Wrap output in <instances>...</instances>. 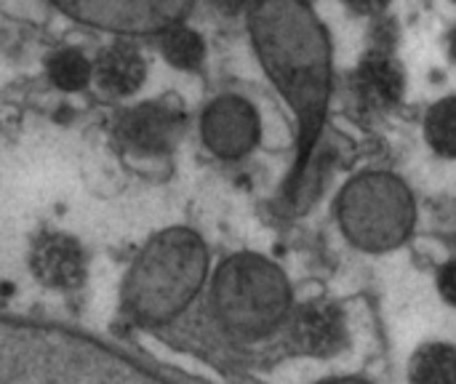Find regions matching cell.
I'll return each mask as SVG.
<instances>
[{"label":"cell","mask_w":456,"mask_h":384,"mask_svg":"<svg viewBox=\"0 0 456 384\" xmlns=\"http://www.w3.org/2000/svg\"><path fill=\"white\" fill-rule=\"evenodd\" d=\"M94 69H96V83L110 96L134 94L147 78L144 56L128 43H115V45L104 48L99 53Z\"/></svg>","instance_id":"7c38bea8"},{"label":"cell","mask_w":456,"mask_h":384,"mask_svg":"<svg viewBox=\"0 0 456 384\" xmlns=\"http://www.w3.org/2000/svg\"><path fill=\"white\" fill-rule=\"evenodd\" d=\"M67 16L128 35H150V32H168L182 27V19L190 13L187 3L171 0H77L59 5Z\"/></svg>","instance_id":"8992f818"},{"label":"cell","mask_w":456,"mask_h":384,"mask_svg":"<svg viewBox=\"0 0 456 384\" xmlns=\"http://www.w3.org/2000/svg\"><path fill=\"white\" fill-rule=\"evenodd\" d=\"M446 51H449L452 61L456 64V24L449 29V35H446Z\"/></svg>","instance_id":"ac0fdd59"},{"label":"cell","mask_w":456,"mask_h":384,"mask_svg":"<svg viewBox=\"0 0 456 384\" xmlns=\"http://www.w3.org/2000/svg\"><path fill=\"white\" fill-rule=\"evenodd\" d=\"M32 270L45 286L77 289L86 281V257L72 238L48 235L32 254Z\"/></svg>","instance_id":"8fae6325"},{"label":"cell","mask_w":456,"mask_h":384,"mask_svg":"<svg viewBox=\"0 0 456 384\" xmlns=\"http://www.w3.org/2000/svg\"><path fill=\"white\" fill-rule=\"evenodd\" d=\"M323 384H371L366 382V380H353V377H347V380H329V382Z\"/></svg>","instance_id":"d6986e66"},{"label":"cell","mask_w":456,"mask_h":384,"mask_svg":"<svg viewBox=\"0 0 456 384\" xmlns=\"http://www.w3.org/2000/svg\"><path fill=\"white\" fill-rule=\"evenodd\" d=\"M337 217L353 246L382 254L406 243L417 225V203L395 174L363 171L342 187Z\"/></svg>","instance_id":"5b68a950"},{"label":"cell","mask_w":456,"mask_h":384,"mask_svg":"<svg viewBox=\"0 0 456 384\" xmlns=\"http://www.w3.org/2000/svg\"><path fill=\"white\" fill-rule=\"evenodd\" d=\"M403 91H406L403 67L382 48L369 51L358 61L355 72L350 75V94L361 115L377 118L393 110L403 99Z\"/></svg>","instance_id":"30bf717a"},{"label":"cell","mask_w":456,"mask_h":384,"mask_svg":"<svg viewBox=\"0 0 456 384\" xmlns=\"http://www.w3.org/2000/svg\"><path fill=\"white\" fill-rule=\"evenodd\" d=\"M425 136L441 158L456 160V96H446L428 110Z\"/></svg>","instance_id":"5bb4252c"},{"label":"cell","mask_w":456,"mask_h":384,"mask_svg":"<svg viewBox=\"0 0 456 384\" xmlns=\"http://www.w3.org/2000/svg\"><path fill=\"white\" fill-rule=\"evenodd\" d=\"M289 345L299 355L313 358H331L347 347V318L345 313L326 299H313L299 305L289 321Z\"/></svg>","instance_id":"ba28073f"},{"label":"cell","mask_w":456,"mask_h":384,"mask_svg":"<svg viewBox=\"0 0 456 384\" xmlns=\"http://www.w3.org/2000/svg\"><path fill=\"white\" fill-rule=\"evenodd\" d=\"M200 134L214 155L224 160H238L248 155L259 142V112L243 96L224 94L206 107L200 118Z\"/></svg>","instance_id":"52a82bcc"},{"label":"cell","mask_w":456,"mask_h":384,"mask_svg":"<svg viewBox=\"0 0 456 384\" xmlns=\"http://www.w3.org/2000/svg\"><path fill=\"white\" fill-rule=\"evenodd\" d=\"M163 53L171 64H176L182 69H192L203 61L206 45L198 32H192L187 27H174L163 35Z\"/></svg>","instance_id":"2e32d148"},{"label":"cell","mask_w":456,"mask_h":384,"mask_svg":"<svg viewBox=\"0 0 456 384\" xmlns=\"http://www.w3.org/2000/svg\"><path fill=\"white\" fill-rule=\"evenodd\" d=\"M51 80L64 91H80L91 80V61L77 48H61L48 61Z\"/></svg>","instance_id":"9a60e30c"},{"label":"cell","mask_w":456,"mask_h":384,"mask_svg":"<svg viewBox=\"0 0 456 384\" xmlns=\"http://www.w3.org/2000/svg\"><path fill=\"white\" fill-rule=\"evenodd\" d=\"M411 384H456V347L446 342L422 345L409 364Z\"/></svg>","instance_id":"4fadbf2b"},{"label":"cell","mask_w":456,"mask_h":384,"mask_svg":"<svg viewBox=\"0 0 456 384\" xmlns=\"http://www.w3.org/2000/svg\"><path fill=\"white\" fill-rule=\"evenodd\" d=\"M208 275V251L198 233L174 227L155 235L134 259L123 305L144 326L176 321L198 297Z\"/></svg>","instance_id":"3957f363"},{"label":"cell","mask_w":456,"mask_h":384,"mask_svg":"<svg viewBox=\"0 0 456 384\" xmlns=\"http://www.w3.org/2000/svg\"><path fill=\"white\" fill-rule=\"evenodd\" d=\"M291 283L286 273L259 254L227 257L211 283V313L238 342L273 337L291 315Z\"/></svg>","instance_id":"277c9868"},{"label":"cell","mask_w":456,"mask_h":384,"mask_svg":"<svg viewBox=\"0 0 456 384\" xmlns=\"http://www.w3.org/2000/svg\"><path fill=\"white\" fill-rule=\"evenodd\" d=\"M256 53L299 118L302 158L323 126L331 94V43L310 5L294 0L251 8Z\"/></svg>","instance_id":"6da1fadb"},{"label":"cell","mask_w":456,"mask_h":384,"mask_svg":"<svg viewBox=\"0 0 456 384\" xmlns=\"http://www.w3.org/2000/svg\"><path fill=\"white\" fill-rule=\"evenodd\" d=\"M184 131V115L163 102H147L128 110L118 123V139L134 155H163L176 147Z\"/></svg>","instance_id":"9c48e42d"},{"label":"cell","mask_w":456,"mask_h":384,"mask_svg":"<svg viewBox=\"0 0 456 384\" xmlns=\"http://www.w3.org/2000/svg\"><path fill=\"white\" fill-rule=\"evenodd\" d=\"M438 291L441 297L456 307V259H449L441 270H438Z\"/></svg>","instance_id":"e0dca14e"},{"label":"cell","mask_w":456,"mask_h":384,"mask_svg":"<svg viewBox=\"0 0 456 384\" xmlns=\"http://www.w3.org/2000/svg\"><path fill=\"white\" fill-rule=\"evenodd\" d=\"M0 384H174L88 337L0 323Z\"/></svg>","instance_id":"7a4b0ae2"}]
</instances>
